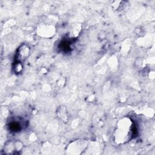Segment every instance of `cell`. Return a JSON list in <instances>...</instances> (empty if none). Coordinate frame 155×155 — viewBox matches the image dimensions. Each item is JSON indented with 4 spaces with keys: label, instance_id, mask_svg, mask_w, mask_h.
<instances>
[{
    "label": "cell",
    "instance_id": "obj_1",
    "mask_svg": "<svg viewBox=\"0 0 155 155\" xmlns=\"http://www.w3.org/2000/svg\"><path fill=\"white\" fill-rule=\"evenodd\" d=\"M134 132L133 122L129 118L125 117L120 120L115 130V140L118 142L128 141L132 136Z\"/></svg>",
    "mask_w": 155,
    "mask_h": 155
},
{
    "label": "cell",
    "instance_id": "obj_2",
    "mask_svg": "<svg viewBox=\"0 0 155 155\" xmlns=\"http://www.w3.org/2000/svg\"><path fill=\"white\" fill-rule=\"evenodd\" d=\"M30 54V47L26 44H22L19 47L16 52V58L18 61L25 59Z\"/></svg>",
    "mask_w": 155,
    "mask_h": 155
}]
</instances>
